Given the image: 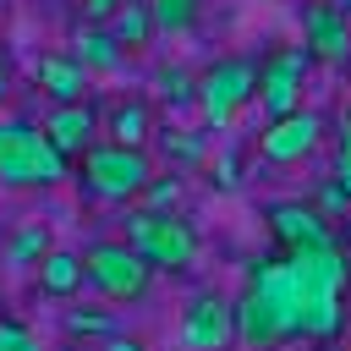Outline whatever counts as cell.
<instances>
[{"label": "cell", "instance_id": "obj_1", "mask_svg": "<svg viewBox=\"0 0 351 351\" xmlns=\"http://www.w3.org/2000/svg\"><path fill=\"white\" fill-rule=\"evenodd\" d=\"M236 340L247 351H280L285 340H302V291L285 258H263L247 274V291L236 302Z\"/></svg>", "mask_w": 351, "mask_h": 351}, {"label": "cell", "instance_id": "obj_2", "mask_svg": "<svg viewBox=\"0 0 351 351\" xmlns=\"http://www.w3.org/2000/svg\"><path fill=\"white\" fill-rule=\"evenodd\" d=\"M285 269L296 274V291H302V335L307 340H335L340 335V296L335 291H346V258H340V247L335 241H324V247H291L285 252Z\"/></svg>", "mask_w": 351, "mask_h": 351}, {"label": "cell", "instance_id": "obj_3", "mask_svg": "<svg viewBox=\"0 0 351 351\" xmlns=\"http://www.w3.org/2000/svg\"><path fill=\"white\" fill-rule=\"evenodd\" d=\"M66 181V154L49 143L44 126L22 115H0V186H60Z\"/></svg>", "mask_w": 351, "mask_h": 351}, {"label": "cell", "instance_id": "obj_4", "mask_svg": "<svg viewBox=\"0 0 351 351\" xmlns=\"http://www.w3.org/2000/svg\"><path fill=\"white\" fill-rule=\"evenodd\" d=\"M154 181L148 148H121V143H93L82 154V192L93 203H132Z\"/></svg>", "mask_w": 351, "mask_h": 351}, {"label": "cell", "instance_id": "obj_5", "mask_svg": "<svg viewBox=\"0 0 351 351\" xmlns=\"http://www.w3.org/2000/svg\"><path fill=\"white\" fill-rule=\"evenodd\" d=\"M126 247L165 274H181L197 263V230L192 219H176V214H148V208L126 214Z\"/></svg>", "mask_w": 351, "mask_h": 351}, {"label": "cell", "instance_id": "obj_6", "mask_svg": "<svg viewBox=\"0 0 351 351\" xmlns=\"http://www.w3.org/2000/svg\"><path fill=\"white\" fill-rule=\"evenodd\" d=\"M252 99H258V60L247 55H225L197 77V110L208 132H225Z\"/></svg>", "mask_w": 351, "mask_h": 351}, {"label": "cell", "instance_id": "obj_7", "mask_svg": "<svg viewBox=\"0 0 351 351\" xmlns=\"http://www.w3.org/2000/svg\"><path fill=\"white\" fill-rule=\"evenodd\" d=\"M82 280L104 302H143L154 285V269L126 247V241H88L82 252Z\"/></svg>", "mask_w": 351, "mask_h": 351}, {"label": "cell", "instance_id": "obj_8", "mask_svg": "<svg viewBox=\"0 0 351 351\" xmlns=\"http://www.w3.org/2000/svg\"><path fill=\"white\" fill-rule=\"evenodd\" d=\"M307 49L302 44H285V49H274L263 66H258V104H263V115L269 121H285L291 110H296V99H302V77H307Z\"/></svg>", "mask_w": 351, "mask_h": 351}, {"label": "cell", "instance_id": "obj_9", "mask_svg": "<svg viewBox=\"0 0 351 351\" xmlns=\"http://www.w3.org/2000/svg\"><path fill=\"white\" fill-rule=\"evenodd\" d=\"M236 340V302L219 291H197L181 313V346L186 351H225Z\"/></svg>", "mask_w": 351, "mask_h": 351}, {"label": "cell", "instance_id": "obj_10", "mask_svg": "<svg viewBox=\"0 0 351 351\" xmlns=\"http://www.w3.org/2000/svg\"><path fill=\"white\" fill-rule=\"evenodd\" d=\"M302 49L313 60H324V66H340L351 55V22H346V11L335 0H313L307 5V16H302Z\"/></svg>", "mask_w": 351, "mask_h": 351}, {"label": "cell", "instance_id": "obj_11", "mask_svg": "<svg viewBox=\"0 0 351 351\" xmlns=\"http://www.w3.org/2000/svg\"><path fill=\"white\" fill-rule=\"evenodd\" d=\"M318 137H324V121H318L313 110H291L285 121H269V126H263L258 154H263L269 165H296V159H307V154L318 148Z\"/></svg>", "mask_w": 351, "mask_h": 351}, {"label": "cell", "instance_id": "obj_12", "mask_svg": "<svg viewBox=\"0 0 351 351\" xmlns=\"http://www.w3.org/2000/svg\"><path fill=\"white\" fill-rule=\"evenodd\" d=\"M269 230L285 241V252H291V247H324V241H329L324 214H318L313 203H302V197H280V203H269Z\"/></svg>", "mask_w": 351, "mask_h": 351}, {"label": "cell", "instance_id": "obj_13", "mask_svg": "<svg viewBox=\"0 0 351 351\" xmlns=\"http://www.w3.org/2000/svg\"><path fill=\"white\" fill-rule=\"evenodd\" d=\"M33 82L55 99V104H82L88 93V66L77 55H38L33 60Z\"/></svg>", "mask_w": 351, "mask_h": 351}, {"label": "cell", "instance_id": "obj_14", "mask_svg": "<svg viewBox=\"0 0 351 351\" xmlns=\"http://www.w3.org/2000/svg\"><path fill=\"white\" fill-rule=\"evenodd\" d=\"M44 132H49V143L71 159V154H88V148H93L99 115H93V104H55L49 121H44Z\"/></svg>", "mask_w": 351, "mask_h": 351}, {"label": "cell", "instance_id": "obj_15", "mask_svg": "<svg viewBox=\"0 0 351 351\" xmlns=\"http://www.w3.org/2000/svg\"><path fill=\"white\" fill-rule=\"evenodd\" d=\"M104 143H121V148H148L154 143V110H148V99H121L115 110H110V121H104Z\"/></svg>", "mask_w": 351, "mask_h": 351}, {"label": "cell", "instance_id": "obj_16", "mask_svg": "<svg viewBox=\"0 0 351 351\" xmlns=\"http://www.w3.org/2000/svg\"><path fill=\"white\" fill-rule=\"evenodd\" d=\"M71 44H77L71 55L88 66V77H93V71H121V66H126V49H121V38H115L110 27H93V22H88V27H77Z\"/></svg>", "mask_w": 351, "mask_h": 351}, {"label": "cell", "instance_id": "obj_17", "mask_svg": "<svg viewBox=\"0 0 351 351\" xmlns=\"http://www.w3.org/2000/svg\"><path fill=\"white\" fill-rule=\"evenodd\" d=\"M82 280V252H66V247H49V258L38 263V291L44 296H71Z\"/></svg>", "mask_w": 351, "mask_h": 351}, {"label": "cell", "instance_id": "obj_18", "mask_svg": "<svg viewBox=\"0 0 351 351\" xmlns=\"http://www.w3.org/2000/svg\"><path fill=\"white\" fill-rule=\"evenodd\" d=\"M110 33L121 38V49H143L154 38V16H148V0H121V11L110 16Z\"/></svg>", "mask_w": 351, "mask_h": 351}, {"label": "cell", "instance_id": "obj_19", "mask_svg": "<svg viewBox=\"0 0 351 351\" xmlns=\"http://www.w3.org/2000/svg\"><path fill=\"white\" fill-rule=\"evenodd\" d=\"M154 143H159V154H165L170 165H203V154H208V132H192V126L154 132Z\"/></svg>", "mask_w": 351, "mask_h": 351}, {"label": "cell", "instance_id": "obj_20", "mask_svg": "<svg viewBox=\"0 0 351 351\" xmlns=\"http://www.w3.org/2000/svg\"><path fill=\"white\" fill-rule=\"evenodd\" d=\"M49 258V230L44 225H22L11 241H5V269H33Z\"/></svg>", "mask_w": 351, "mask_h": 351}, {"label": "cell", "instance_id": "obj_21", "mask_svg": "<svg viewBox=\"0 0 351 351\" xmlns=\"http://www.w3.org/2000/svg\"><path fill=\"white\" fill-rule=\"evenodd\" d=\"M154 33H186L197 22V0H148Z\"/></svg>", "mask_w": 351, "mask_h": 351}, {"label": "cell", "instance_id": "obj_22", "mask_svg": "<svg viewBox=\"0 0 351 351\" xmlns=\"http://www.w3.org/2000/svg\"><path fill=\"white\" fill-rule=\"evenodd\" d=\"M154 82H159V99H165L170 110H181V104H192V99H197V77H192L186 66H159V77H154Z\"/></svg>", "mask_w": 351, "mask_h": 351}, {"label": "cell", "instance_id": "obj_23", "mask_svg": "<svg viewBox=\"0 0 351 351\" xmlns=\"http://www.w3.org/2000/svg\"><path fill=\"white\" fill-rule=\"evenodd\" d=\"M176 203H181V176H154L148 192H143V208L148 214H176Z\"/></svg>", "mask_w": 351, "mask_h": 351}, {"label": "cell", "instance_id": "obj_24", "mask_svg": "<svg viewBox=\"0 0 351 351\" xmlns=\"http://www.w3.org/2000/svg\"><path fill=\"white\" fill-rule=\"evenodd\" d=\"M66 329H71V335H115L110 313H88V307H71V313H66Z\"/></svg>", "mask_w": 351, "mask_h": 351}, {"label": "cell", "instance_id": "obj_25", "mask_svg": "<svg viewBox=\"0 0 351 351\" xmlns=\"http://www.w3.org/2000/svg\"><path fill=\"white\" fill-rule=\"evenodd\" d=\"M0 351H44V346H38V335H33L27 324L0 318Z\"/></svg>", "mask_w": 351, "mask_h": 351}, {"label": "cell", "instance_id": "obj_26", "mask_svg": "<svg viewBox=\"0 0 351 351\" xmlns=\"http://www.w3.org/2000/svg\"><path fill=\"white\" fill-rule=\"evenodd\" d=\"M335 181H340L346 197H351V104H346V115H340V159H335Z\"/></svg>", "mask_w": 351, "mask_h": 351}, {"label": "cell", "instance_id": "obj_27", "mask_svg": "<svg viewBox=\"0 0 351 351\" xmlns=\"http://www.w3.org/2000/svg\"><path fill=\"white\" fill-rule=\"evenodd\" d=\"M236 181H241V176H236V154H219V165H214V186H219V192H230Z\"/></svg>", "mask_w": 351, "mask_h": 351}, {"label": "cell", "instance_id": "obj_28", "mask_svg": "<svg viewBox=\"0 0 351 351\" xmlns=\"http://www.w3.org/2000/svg\"><path fill=\"white\" fill-rule=\"evenodd\" d=\"M82 11H88V22H110L121 11V0H82Z\"/></svg>", "mask_w": 351, "mask_h": 351}, {"label": "cell", "instance_id": "obj_29", "mask_svg": "<svg viewBox=\"0 0 351 351\" xmlns=\"http://www.w3.org/2000/svg\"><path fill=\"white\" fill-rule=\"evenodd\" d=\"M346 203H351V197H346V186H340V181H335V186H324V208H329V214H340ZM324 208H318V214H324Z\"/></svg>", "mask_w": 351, "mask_h": 351}, {"label": "cell", "instance_id": "obj_30", "mask_svg": "<svg viewBox=\"0 0 351 351\" xmlns=\"http://www.w3.org/2000/svg\"><path fill=\"white\" fill-rule=\"evenodd\" d=\"M104 351H148L137 335H104Z\"/></svg>", "mask_w": 351, "mask_h": 351}, {"label": "cell", "instance_id": "obj_31", "mask_svg": "<svg viewBox=\"0 0 351 351\" xmlns=\"http://www.w3.org/2000/svg\"><path fill=\"white\" fill-rule=\"evenodd\" d=\"M11 93V71H5V60H0V99Z\"/></svg>", "mask_w": 351, "mask_h": 351}]
</instances>
